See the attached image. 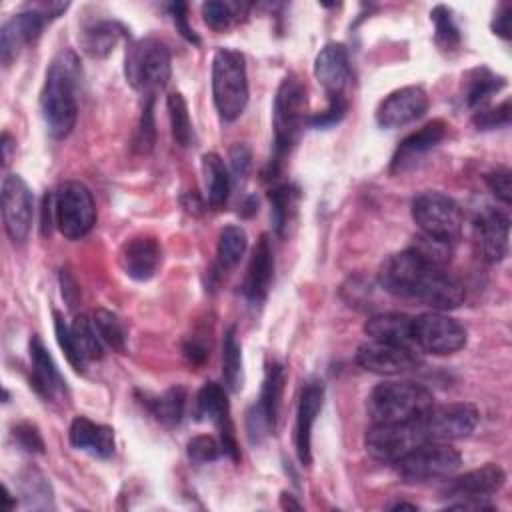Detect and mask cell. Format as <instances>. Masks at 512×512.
Here are the masks:
<instances>
[{
    "mask_svg": "<svg viewBox=\"0 0 512 512\" xmlns=\"http://www.w3.org/2000/svg\"><path fill=\"white\" fill-rule=\"evenodd\" d=\"M506 482V472L498 464H484L446 482L442 498H448L452 510H492L486 498L498 492Z\"/></svg>",
    "mask_w": 512,
    "mask_h": 512,
    "instance_id": "obj_11",
    "label": "cell"
},
{
    "mask_svg": "<svg viewBox=\"0 0 512 512\" xmlns=\"http://www.w3.org/2000/svg\"><path fill=\"white\" fill-rule=\"evenodd\" d=\"M94 326L98 330V336L102 342H106L110 348L118 350V352H124L126 348V330H124V324L122 320L110 312V310H104V308H98L94 312Z\"/></svg>",
    "mask_w": 512,
    "mask_h": 512,
    "instance_id": "obj_40",
    "label": "cell"
},
{
    "mask_svg": "<svg viewBox=\"0 0 512 512\" xmlns=\"http://www.w3.org/2000/svg\"><path fill=\"white\" fill-rule=\"evenodd\" d=\"M120 266L122 270L142 282V280H150L158 266H160V260H162V248L160 244L150 238V236H136V238H130L122 250H120Z\"/></svg>",
    "mask_w": 512,
    "mask_h": 512,
    "instance_id": "obj_25",
    "label": "cell"
},
{
    "mask_svg": "<svg viewBox=\"0 0 512 512\" xmlns=\"http://www.w3.org/2000/svg\"><path fill=\"white\" fill-rule=\"evenodd\" d=\"M212 98L226 122L236 120L248 104L246 62L234 48H220L212 58Z\"/></svg>",
    "mask_w": 512,
    "mask_h": 512,
    "instance_id": "obj_5",
    "label": "cell"
},
{
    "mask_svg": "<svg viewBox=\"0 0 512 512\" xmlns=\"http://www.w3.org/2000/svg\"><path fill=\"white\" fill-rule=\"evenodd\" d=\"M16 444L26 450V452H36V454H42L44 452V440L38 432V428L34 424H28V422H22L14 428L12 432Z\"/></svg>",
    "mask_w": 512,
    "mask_h": 512,
    "instance_id": "obj_49",
    "label": "cell"
},
{
    "mask_svg": "<svg viewBox=\"0 0 512 512\" xmlns=\"http://www.w3.org/2000/svg\"><path fill=\"white\" fill-rule=\"evenodd\" d=\"M196 416L200 420H208L220 430V446L222 454L230 456L234 462L240 458L232 424H230V404L226 390L216 382H206L196 394Z\"/></svg>",
    "mask_w": 512,
    "mask_h": 512,
    "instance_id": "obj_18",
    "label": "cell"
},
{
    "mask_svg": "<svg viewBox=\"0 0 512 512\" xmlns=\"http://www.w3.org/2000/svg\"><path fill=\"white\" fill-rule=\"evenodd\" d=\"M412 340L428 354L446 356L464 348L466 328L456 318L440 310H432L414 318Z\"/></svg>",
    "mask_w": 512,
    "mask_h": 512,
    "instance_id": "obj_13",
    "label": "cell"
},
{
    "mask_svg": "<svg viewBox=\"0 0 512 512\" xmlns=\"http://www.w3.org/2000/svg\"><path fill=\"white\" fill-rule=\"evenodd\" d=\"M10 150H12V138H10L8 132H4L2 134V160H4V164L10 162Z\"/></svg>",
    "mask_w": 512,
    "mask_h": 512,
    "instance_id": "obj_55",
    "label": "cell"
},
{
    "mask_svg": "<svg viewBox=\"0 0 512 512\" xmlns=\"http://www.w3.org/2000/svg\"><path fill=\"white\" fill-rule=\"evenodd\" d=\"M412 326L414 318L402 312H384L374 314L364 322V332L370 340L392 342V344H412Z\"/></svg>",
    "mask_w": 512,
    "mask_h": 512,
    "instance_id": "obj_28",
    "label": "cell"
},
{
    "mask_svg": "<svg viewBox=\"0 0 512 512\" xmlns=\"http://www.w3.org/2000/svg\"><path fill=\"white\" fill-rule=\"evenodd\" d=\"M156 140V126H154V96H144V108L138 122V128L134 132L132 146L140 154H148Z\"/></svg>",
    "mask_w": 512,
    "mask_h": 512,
    "instance_id": "obj_42",
    "label": "cell"
},
{
    "mask_svg": "<svg viewBox=\"0 0 512 512\" xmlns=\"http://www.w3.org/2000/svg\"><path fill=\"white\" fill-rule=\"evenodd\" d=\"M412 218L422 234L446 242H454L464 226L460 204L452 196L436 190H426L412 200Z\"/></svg>",
    "mask_w": 512,
    "mask_h": 512,
    "instance_id": "obj_8",
    "label": "cell"
},
{
    "mask_svg": "<svg viewBox=\"0 0 512 512\" xmlns=\"http://www.w3.org/2000/svg\"><path fill=\"white\" fill-rule=\"evenodd\" d=\"M430 20L434 22V38L442 50H454L460 46V30L454 22L452 10L444 4H438L430 12Z\"/></svg>",
    "mask_w": 512,
    "mask_h": 512,
    "instance_id": "obj_39",
    "label": "cell"
},
{
    "mask_svg": "<svg viewBox=\"0 0 512 512\" xmlns=\"http://www.w3.org/2000/svg\"><path fill=\"white\" fill-rule=\"evenodd\" d=\"M462 464V456L448 442H424L392 466L406 482H426L450 478Z\"/></svg>",
    "mask_w": 512,
    "mask_h": 512,
    "instance_id": "obj_10",
    "label": "cell"
},
{
    "mask_svg": "<svg viewBox=\"0 0 512 512\" xmlns=\"http://www.w3.org/2000/svg\"><path fill=\"white\" fill-rule=\"evenodd\" d=\"M314 76L324 86L328 96H344L350 82V58L344 44H326L314 62Z\"/></svg>",
    "mask_w": 512,
    "mask_h": 512,
    "instance_id": "obj_23",
    "label": "cell"
},
{
    "mask_svg": "<svg viewBox=\"0 0 512 512\" xmlns=\"http://www.w3.org/2000/svg\"><path fill=\"white\" fill-rule=\"evenodd\" d=\"M68 8V2H40L30 4L26 10L10 16L0 28V60L8 68L16 56L20 54L22 46L34 42L46 22L58 18Z\"/></svg>",
    "mask_w": 512,
    "mask_h": 512,
    "instance_id": "obj_7",
    "label": "cell"
},
{
    "mask_svg": "<svg viewBox=\"0 0 512 512\" xmlns=\"http://www.w3.org/2000/svg\"><path fill=\"white\" fill-rule=\"evenodd\" d=\"M60 284H62V296L68 300V306H74L76 298H78V288H76V282L72 280V276L68 272L62 270L60 274Z\"/></svg>",
    "mask_w": 512,
    "mask_h": 512,
    "instance_id": "obj_54",
    "label": "cell"
},
{
    "mask_svg": "<svg viewBox=\"0 0 512 512\" xmlns=\"http://www.w3.org/2000/svg\"><path fill=\"white\" fill-rule=\"evenodd\" d=\"M298 188L294 184H276L274 188H270L268 198H270V216H272V224L278 236H284L292 216L296 212V202H298Z\"/></svg>",
    "mask_w": 512,
    "mask_h": 512,
    "instance_id": "obj_33",
    "label": "cell"
},
{
    "mask_svg": "<svg viewBox=\"0 0 512 512\" xmlns=\"http://www.w3.org/2000/svg\"><path fill=\"white\" fill-rule=\"evenodd\" d=\"M478 244L484 260L500 262L508 256L510 248V218L500 210H486L478 222Z\"/></svg>",
    "mask_w": 512,
    "mask_h": 512,
    "instance_id": "obj_26",
    "label": "cell"
},
{
    "mask_svg": "<svg viewBox=\"0 0 512 512\" xmlns=\"http://www.w3.org/2000/svg\"><path fill=\"white\" fill-rule=\"evenodd\" d=\"M246 4H238V2H220V0H210L202 4V18L204 22L216 30V32H224L228 30L234 22L240 20V14L246 10Z\"/></svg>",
    "mask_w": 512,
    "mask_h": 512,
    "instance_id": "obj_38",
    "label": "cell"
},
{
    "mask_svg": "<svg viewBox=\"0 0 512 512\" xmlns=\"http://www.w3.org/2000/svg\"><path fill=\"white\" fill-rule=\"evenodd\" d=\"M506 80L502 76H496L488 68H476L466 76V90H464V102L468 108L478 110L484 108L492 94H496L500 88H504Z\"/></svg>",
    "mask_w": 512,
    "mask_h": 512,
    "instance_id": "obj_32",
    "label": "cell"
},
{
    "mask_svg": "<svg viewBox=\"0 0 512 512\" xmlns=\"http://www.w3.org/2000/svg\"><path fill=\"white\" fill-rule=\"evenodd\" d=\"M168 10H170V16H172V20H174V26H176V30L188 40V42H192V44H198L200 42V38L196 36V32L192 30V26L188 24V6H186V2H172L170 6H168Z\"/></svg>",
    "mask_w": 512,
    "mask_h": 512,
    "instance_id": "obj_50",
    "label": "cell"
},
{
    "mask_svg": "<svg viewBox=\"0 0 512 512\" xmlns=\"http://www.w3.org/2000/svg\"><path fill=\"white\" fill-rule=\"evenodd\" d=\"M424 442L426 438L420 430L418 418L410 422L372 424L364 440L368 454L382 464H394Z\"/></svg>",
    "mask_w": 512,
    "mask_h": 512,
    "instance_id": "obj_12",
    "label": "cell"
},
{
    "mask_svg": "<svg viewBox=\"0 0 512 512\" xmlns=\"http://www.w3.org/2000/svg\"><path fill=\"white\" fill-rule=\"evenodd\" d=\"M486 186L490 188V192L502 200L504 204L512 202V172L508 168H498L494 172L486 174Z\"/></svg>",
    "mask_w": 512,
    "mask_h": 512,
    "instance_id": "obj_48",
    "label": "cell"
},
{
    "mask_svg": "<svg viewBox=\"0 0 512 512\" xmlns=\"http://www.w3.org/2000/svg\"><path fill=\"white\" fill-rule=\"evenodd\" d=\"M202 174H204V188H206L208 204L212 208H222L228 202L230 186H232V176H230L224 160L214 152H206L202 156Z\"/></svg>",
    "mask_w": 512,
    "mask_h": 512,
    "instance_id": "obj_30",
    "label": "cell"
},
{
    "mask_svg": "<svg viewBox=\"0 0 512 512\" xmlns=\"http://www.w3.org/2000/svg\"><path fill=\"white\" fill-rule=\"evenodd\" d=\"M68 438L76 450L88 452L96 458H110L114 454V430L106 424L92 422L86 416H76L72 420Z\"/></svg>",
    "mask_w": 512,
    "mask_h": 512,
    "instance_id": "obj_27",
    "label": "cell"
},
{
    "mask_svg": "<svg viewBox=\"0 0 512 512\" xmlns=\"http://www.w3.org/2000/svg\"><path fill=\"white\" fill-rule=\"evenodd\" d=\"M446 130H448V124L444 120H432L426 126H422L418 132H412L410 136H406L392 156L390 172L398 174L412 168L422 156H426L436 144L442 142V138L446 136Z\"/></svg>",
    "mask_w": 512,
    "mask_h": 512,
    "instance_id": "obj_22",
    "label": "cell"
},
{
    "mask_svg": "<svg viewBox=\"0 0 512 512\" xmlns=\"http://www.w3.org/2000/svg\"><path fill=\"white\" fill-rule=\"evenodd\" d=\"M142 402L160 424L176 426V424H180V420L184 416L186 390L182 386H174V388H168L166 392H162L160 396L144 394Z\"/></svg>",
    "mask_w": 512,
    "mask_h": 512,
    "instance_id": "obj_31",
    "label": "cell"
},
{
    "mask_svg": "<svg viewBox=\"0 0 512 512\" xmlns=\"http://www.w3.org/2000/svg\"><path fill=\"white\" fill-rule=\"evenodd\" d=\"M510 14H512L510 4H502L500 10L494 14V20H492L494 34H498L504 40H510Z\"/></svg>",
    "mask_w": 512,
    "mask_h": 512,
    "instance_id": "obj_52",
    "label": "cell"
},
{
    "mask_svg": "<svg viewBox=\"0 0 512 512\" xmlns=\"http://www.w3.org/2000/svg\"><path fill=\"white\" fill-rule=\"evenodd\" d=\"M478 410L468 402H454L432 406L418 418L426 442H450L474 432L478 424Z\"/></svg>",
    "mask_w": 512,
    "mask_h": 512,
    "instance_id": "obj_14",
    "label": "cell"
},
{
    "mask_svg": "<svg viewBox=\"0 0 512 512\" xmlns=\"http://www.w3.org/2000/svg\"><path fill=\"white\" fill-rule=\"evenodd\" d=\"M378 284L384 292L416 300L432 310H452L466 298L462 282L446 270L406 248L388 256L378 270Z\"/></svg>",
    "mask_w": 512,
    "mask_h": 512,
    "instance_id": "obj_1",
    "label": "cell"
},
{
    "mask_svg": "<svg viewBox=\"0 0 512 512\" xmlns=\"http://www.w3.org/2000/svg\"><path fill=\"white\" fill-rule=\"evenodd\" d=\"M284 376H286V372L280 362H268L260 398L248 410V418H246L248 436H250V442H254V444L262 442V438L272 434L276 428L280 398H282V390H284Z\"/></svg>",
    "mask_w": 512,
    "mask_h": 512,
    "instance_id": "obj_15",
    "label": "cell"
},
{
    "mask_svg": "<svg viewBox=\"0 0 512 512\" xmlns=\"http://www.w3.org/2000/svg\"><path fill=\"white\" fill-rule=\"evenodd\" d=\"M432 406V392L416 382H382L366 400L372 424L410 422L426 414Z\"/></svg>",
    "mask_w": 512,
    "mask_h": 512,
    "instance_id": "obj_4",
    "label": "cell"
},
{
    "mask_svg": "<svg viewBox=\"0 0 512 512\" xmlns=\"http://www.w3.org/2000/svg\"><path fill=\"white\" fill-rule=\"evenodd\" d=\"M356 362L368 372L392 376V374H404V372L416 370L422 364V358L408 344L370 340L358 348Z\"/></svg>",
    "mask_w": 512,
    "mask_h": 512,
    "instance_id": "obj_17",
    "label": "cell"
},
{
    "mask_svg": "<svg viewBox=\"0 0 512 512\" xmlns=\"http://www.w3.org/2000/svg\"><path fill=\"white\" fill-rule=\"evenodd\" d=\"M248 246V238L244 228L236 226V224H228L220 230L218 236V246H216V256H218V268L220 270H228L234 268L240 258L244 256Z\"/></svg>",
    "mask_w": 512,
    "mask_h": 512,
    "instance_id": "obj_34",
    "label": "cell"
},
{
    "mask_svg": "<svg viewBox=\"0 0 512 512\" xmlns=\"http://www.w3.org/2000/svg\"><path fill=\"white\" fill-rule=\"evenodd\" d=\"M172 72L168 46L158 38H140L130 42L124 58V74L128 84L144 96H154L166 86Z\"/></svg>",
    "mask_w": 512,
    "mask_h": 512,
    "instance_id": "obj_6",
    "label": "cell"
},
{
    "mask_svg": "<svg viewBox=\"0 0 512 512\" xmlns=\"http://www.w3.org/2000/svg\"><path fill=\"white\" fill-rule=\"evenodd\" d=\"M390 508H392V510H400V508H410V510H416L418 506H416V504H410V502H396V504H392Z\"/></svg>",
    "mask_w": 512,
    "mask_h": 512,
    "instance_id": "obj_58",
    "label": "cell"
},
{
    "mask_svg": "<svg viewBox=\"0 0 512 512\" xmlns=\"http://www.w3.org/2000/svg\"><path fill=\"white\" fill-rule=\"evenodd\" d=\"M252 164V154L250 148L246 144H234L230 148V166H232V174L238 180H244L248 176Z\"/></svg>",
    "mask_w": 512,
    "mask_h": 512,
    "instance_id": "obj_51",
    "label": "cell"
},
{
    "mask_svg": "<svg viewBox=\"0 0 512 512\" xmlns=\"http://www.w3.org/2000/svg\"><path fill=\"white\" fill-rule=\"evenodd\" d=\"M272 272H274V256L270 248V240L266 234H262L252 250V258L246 268L244 284H242V294L250 304H262L268 296L270 282H272Z\"/></svg>",
    "mask_w": 512,
    "mask_h": 512,
    "instance_id": "obj_24",
    "label": "cell"
},
{
    "mask_svg": "<svg viewBox=\"0 0 512 512\" xmlns=\"http://www.w3.org/2000/svg\"><path fill=\"white\" fill-rule=\"evenodd\" d=\"M54 332H56V340H58L60 348L64 350V354H66L68 362L72 364V368H74L76 372H84L88 360L82 356L80 348L76 346V340H74V336H72L70 324L64 322V318H62L60 312H54Z\"/></svg>",
    "mask_w": 512,
    "mask_h": 512,
    "instance_id": "obj_44",
    "label": "cell"
},
{
    "mask_svg": "<svg viewBox=\"0 0 512 512\" xmlns=\"http://www.w3.org/2000/svg\"><path fill=\"white\" fill-rule=\"evenodd\" d=\"M348 110V102L344 96H328V106L320 114H314L308 118V124L312 128H328L338 124Z\"/></svg>",
    "mask_w": 512,
    "mask_h": 512,
    "instance_id": "obj_47",
    "label": "cell"
},
{
    "mask_svg": "<svg viewBox=\"0 0 512 512\" xmlns=\"http://www.w3.org/2000/svg\"><path fill=\"white\" fill-rule=\"evenodd\" d=\"M182 350H184V356L188 358V362H190V364H202V362L206 360V356H208L206 346H204L200 340H196V338L186 340Z\"/></svg>",
    "mask_w": 512,
    "mask_h": 512,
    "instance_id": "obj_53",
    "label": "cell"
},
{
    "mask_svg": "<svg viewBox=\"0 0 512 512\" xmlns=\"http://www.w3.org/2000/svg\"><path fill=\"white\" fill-rule=\"evenodd\" d=\"M428 110V94L420 86H404L400 90H394L388 94L378 110H376V122L382 128H402Z\"/></svg>",
    "mask_w": 512,
    "mask_h": 512,
    "instance_id": "obj_19",
    "label": "cell"
},
{
    "mask_svg": "<svg viewBox=\"0 0 512 512\" xmlns=\"http://www.w3.org/2000/svg\"><path fill=\"white\" fill-rule=\"evenodd\" d=\"M308 110L306 88L294 74H288L274 98V112H272V128H274V154L268 164V178H276L284 158L290 154L294 144L300 138L304 128Z\"/></svg>",
    "mask_w": 512,
    "mask_h": 512,
    "instance_id": "obj_3",
    "label": "cell"
},
{
    "mask_svg": "<svg viewBox=\"0 0 512 512\" xmlns=\"http://www.w3.org/2000/svg\"><path fill=\"white\" fill-rule=\"evenodd\" d=\"M452 242H446V240H438V238H432L428 234H420L414 238L410 250H414L418 256H422L424 260L432 262V264H438V266H446V262L450 260V254H452Z\"/></svg>",
    "mask_w": 512,
    "mask_h": 512,
    "instance_id": "obj_43",
    "label": "cell"
},
{
    "mask_svg": "<svg viewBox=\"0 0 512 512\" xmlns=\"http://www.w3.org/2000/svg\"><path fill=\"white\" fill-rule=\"evenodd\" d=\"M28 350H30V362H32L30 386L46 400H56V398L68 396L66 380L62 378L58 366L54 364L52 356L48 354V350L38 334H34L30 338Z\"/></svg>",
    "mask_w": 512,
    "mask_h": 512,
    "instance_id": "obj_21",
    "label": "cell"
},
{
    "mask_svg": "<svg viewBox=\"0 0 512 512\" xmlns=\"http://www.w3.org/2000/svg\"><path fill=\"white\" fill-rule=\"evenodd\" d=\"M472 122L480 130H492L510 124V100H504L500 106L478 108L472 116Z\"/></svg>",
    "mask_w": 512,
    "mask_h": 512,
    "instance_id": "obj_45",
    "label": "cell"
},
{
    "mask_svg": "<svg viewBox=\"0 0 512 512\" xmlns=\"http://www.w3.org/2000/svg\"><path fill=\"white\" fill-rule=\"evenodd\" d=\"M2 498H4V502H6V510H12V508L16 506V502L12 500V494H10L6 488H4V496H2Z\"/></svg>",
    "mask_w": 512,
    "mask_h": 512,
    "instance_id": "obj_57",
    "label": "cell"
},
{
    "mask_svg": "<svg viewBox=\"0 0 512 512\" xmlns=\"http://www.w3.org/2000/svg\"><path fill=\"white\" fill-rule=\"evenodd\" d=\"M280 506H282V508H292V510H300V508H302V506H300L298 502H294L292 496L286 494V492H282V496H280Z\"/></svg>",
    "mask_w": 512,
    "mask_h": 512,
    "instance_id": "obj_56",
    "label": "cell"
},
{
    "mask_svg": "<svg viewBox=\"0 0 512 512\" xmlns=\"http://www.w3.org/2000/svg\"><path fill=\"white\" fill-rule=\"evenodd\" d=\"M126 34H128V30L116 20H96L82 30L80 44L88 56L104 58L114 50V46Z\"/></svg>",
    "mask_w": 512,
    "mask_h": 512,
    "instance_id": "obj_29",
    "label": "cell"
},
{
    "mask_svg": "<svg viewBox=\"0 0 512 512\" xmlns=\"http://www.w3.org/2000/svg\"><path fill=\"white\" fill-rule=\"evenodd\" d=\"M168 114H170V126H172V136L176 140L178 146L186 148L192 144L194 140V128L190 122V114H188V106L186 100L180 92H172L168 96Z\"/></svg>",
    "mask_w": 512,
    "mask_h": 512,
    "instance_id": "obj_36",
    "label": "cell"
},
{
    "mask_svg": "<svg viewBox=\"0 0 512 512\" xmlns=\"http://www.w3.org/2000/svg\"><path fill=\"white\" fill-rule=\"evenodd\" d=\"M324 402V384L322 380H308L300 392L298 412H296V454L304 466L312 462V426L316 422V416Z\"/></svg>",
    "mask_w": 512,
    "mask_h": 512,
    "instance_id": "obj_20",
    "label": "cell"
},
{
    "mask_svg": "<svg viewBox=\"0 0 512 512\" xmlns=\"http://www.w3.org/2000/svg\"><path fill=\"white\" fill-rule=\"evenodd\" d=\"M34 198L28 184L18 174H6L2 180V220L8 238L22 244L32 226Z\"/></svg>",
    "mask_w": 512,
    "mask_h": 512,
    "instance_id": "obj_16",
    "label": "cell"
},
{
    "mask_svg": "<svg viewBox=\"0 0 512 512\" xmlns=\"http://www.w3.org/2000/svg\"><path fill=\"white\" fill-rule=\"evenodd\" d=\"M186 452L194 464H206V462H214L222 454V446L216 438L208 434H200L188 442Z\"/></svg>",
    "mask_w": 512,
    "mask_h": 512,
    "instance_id": "obj_46",
    "label": "cell"
},
{
    "mask_svg": "<svg viewBox=\"0 0 512 512\" xmlns=\"http://www.w3.org/2000/svg\"><path fill=\"white\" fill-rule=\"evenodd\" d=\"M222 376L230 390L242 388V350L236 338V326H228L222 338Z\"/></svg>",
    "mask_w": 512,
    "mask_h": 512,
    "instance_id": "obj_35",
    "label": "cell"
},
{
    "mask_svg": "<svg viewBox=\"0 0 512 512\" xmlns=\"http://www.w3.org/2000/svg\"><path fill=\"white\" fill-rule=\"evenodd\" d=\"M54 224L68 240L86 236L96 224L92 192L78 180H68L54 194Z\"/></svg>",
    "mask_w": 512,
    "mask_h": 512,
    "instance_id": "obj_9",
    "label": "cell"
},
{
    "mask_svg": "<svg viewBox=\"0 0 512 512\" xmlns=\"http://www.w3.org/2000/svg\"><path fill=\"white\" fill-rule=\"evenodd\" d=\"M78 76L80 64L74 52H60L48 66L40 92V108L46 130L52 138H66L78 118Z\"/></svg>",
    "mask_w": 512,
    "mask_h": 512,
    "instance_id": "obj_2",
    "label": "cell"
},
{
    "mask_svg": "<svg viewBox=\"0 0 512 512\" xmlns=\"http://www.w3.org/2000/svg\"><path fill=\"white\" fill-rule=\"evenodd\" d=\"M72 336L76 340V346L80 348L82 356L86 360H100L102 358V340L98 336V330L94 326V320H90L86 314L74 316L70 324Z\"/></svg>",
    "mask_w": 512,
    "mask_h": 512,
    "instance_id": "obj_37",
    "label": "cell"
},
{
    "mask_svg": "<svg viewBox=\"0 0 512 512\" xmlns=\"http://www.w3.org/2000/svg\"><path fill=\"white\" fill-rule=\"evenodd\" d=\"M22 496L32 508H50L52 490L48 480L38 470H26L22 476Z\"/></svg>",
    "mask_w": 512,
    "mask_h": 512,
    "instance_id": "obj_41",
    "label": "cell"
}]
</instances>
